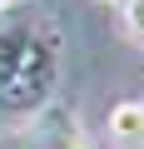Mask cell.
I'll use <instances>...</instances> for the list:
<instances>
[{"label":"cell","mask_w":144,"mask_h":149,"mask_svg":"<svg viewBox=\"0 0 144 149\" xmlns=\"http://www.w3.org/2000/svg\"><path fill=\"white\" fill-rule=\"evenodd\" d=\"M109 5H119V0H109Z\"/></svg>","instance_id":"8992f818"},{"label":"cell","mask_w":144,"mask_h":149,"mask_svg":"<svg viewBox=\"0 0 144 149\" xmlns=\"http://www.w3.org/2000/svg\"><path fill=\"white\" fill-rule=\"evenodd\" d=\"M109 139L119 149H139L144 144V100H124L109 109Z\"/></svg>","instance_id":"3957f363"},{"label":"cell","mask_w":144,"mask_h":149,"mask_svg":"<svg viewBox=\"0 0 144 149\" xmlns=\"http://www.w3.org/2000/svg\"><path fill=\"white\" fill-rule=\"evenodd\" d=\"M119 10H124V30L144 45V0H119Z\"/></svg>","instance_id":"277c9868"},{"label":"cell","mask_w":144,"mask_h":149,"mask_svg":"<svg viewBox=\"0 0 144 149\" xmlns=\"http://www.w3.org/2000/svg\"><path fill=\"white\" fill-rule=\"evenodd\" d=\"M20 149H85V139H80V129L70 124L65 114H45V119L20 139Z\"/></svg>","instance_id":"7a4b0ae2"},{"label":"cell","mask_w":144,"mask_h":149,"mask_svg":"<svg viewBox=\"0 0 144 149\" xmlns=\"http://www.w3.org/2000/svg\"><path fill=\"white\" fill-rule=\"evenodd\" d=\"M60 85L55 35L10 25L0 30V114H40Z\"/></svg>","instance_id":"6da1fadb"},{"label":"cell","mask_w":144,"mask_h":149,"mask_svg":"<svg viewBox=\"0 0 144 149\" xmlns=\"http://www.w3.org/2000/svg\"><path fill=\"white\" fill-rule=\"evenodd\" d=\"M5 5H10V0H0V10H5Z\"/></svg>","instance_id":"5b68a950"}]
</instances>
